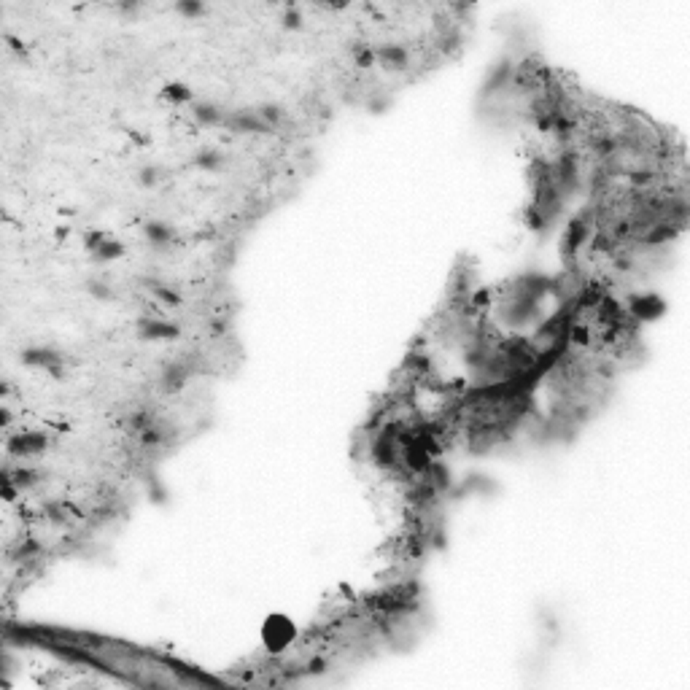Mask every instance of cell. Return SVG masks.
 <instances>
[{
    "instance_id": "obj_1",
    "label": "cell",
    "mask_w": 690,
    "mask_h": 690,
    "mask_svg": "<svg viewBox=\"0 0 690 690\" xmlns=\"http://www.w3.org/2000/svg\"><path fill=\"white\" fill-rule=\"evenodd\" d=\"M297 637H299V631H297L294 620L289 615L272 612V615L265 617V623H262V644H265L267 653L278 655V653L289 650L297 642Z\"/></svg>"
},
{
    "instance_id": "obj_2",
    "label": "cell",
    "mask_w": 690,
    "mask_h": 690,
    "mask_svg": "<svg viewBox=\"0 0 690 690\" xmlns=\"http://www.w3.org/2000/svg\"><path fill=\"white\" fill-rule=\"evenodd\" d=\"M49 448V434L46 432H38V429H25V432H14L8 434L6 440V453L11 459H35V456H44Z\"/></svg>"
},
{
    "instance_id": "obj_3",
    "label": "cell",
    "mask_w": 690,
    "mask_h": 690,
    "mask_svg": "<svg viewBox=\"0 0 690 690\" xmlns=\"http://www.w3.org/2000/svg\"><path fill=\"white\" fill-rule=\"evenodd\" d=\"M22 364L30 370H44L54 380L65 378V356L49 345H33L22 351Z\"/></svg>"
},
{
    "instance_id": "obj_4",
    "label": "cell",
    "mask_w": 690,
    "mask_h": 690,
    "mask_svg": "<svg viewBox=\"0 0 690 690\" xmlns=\"http://www.w3.org/2000/svg\"><path fill=\"white\" fill-rule=\"evenodd\" d=\"M623 310L634 324H650L666 316V299L655 292H642V294L628 297V305Z\"/></svg>"
},
{
    "instance_id": "obj_5",
    "label": "cell",
    "mask_w": 690,
    "mask_h": 690,
    "mask_svg": "<svg viewBox=\"0 0 690 690\" xmlns=\"http://www.w3.org/2000/svg\"><path fill=\"white\" fill-rule=\"evenodd\" d=\"M135 335L143 343H157V340H178L181 337V324L159 316H141L135 324Z\"/></svg>"
},
{
    "instance_id": "obj_6",
    "label": "cell",
    "mask_w": 690,
    "mask_h": 690,
    "mask_svg": "<svg viewBox=\"0 0 690 690\" xmlns=\"http://www.w3.org/2000/svg\"><path fill=\"white\" fill-rule=\"evenodd\" d=\"M591 232L593 229H591V216H588V213H577V216L567 224V232H564V238H561V251H564V256H567L569 262L577 259V254H580L583 246L588 243Z\"/></svg>"
},
{
    "instance_id": "obj_7",
    "label": "cell",
    "mask_w": 690,
    "mask_h": 690,
    "mask_svg": "<svg viewBox=\"0 0 690 690\" xmlns=\"http://www.w3.org/2000/svg\"><path fill=\"white\" fill-rule=\"evenodd\" d=\"M410 62H413V57H410V51L405 49L402 44L375 46V65H380L389 73H405L410 68Z\"/></svg>"
},
{
    "instance_id": "obj_8",
    "label": "cell",
    "mask_w": 690,
    "mask_h": 690,
    "mask_svg": "<svg viewBox=\"0 0 690 690\" xmlns=\"http://www.w3.org/2000/svg\"><path fill=\"white\" fill-rule=\"evenodd\" d=\"M224 127H229L232 132L238 135H265V132H272L267 124L262 122L256 114H248V111H240V114H229Z\"/></svg>"
},
{
    "instance_id": "obj_9",
    "label": "cell",
    "mask_w": 690,
    "mask_h": 690,
    "mask_svg": "<svg viewBox=\"0 0 690 690\" xmlns=\"http://www.w3.org/2000/svg\"><path fill=\"white\" fill-rule=\"evenodd\" d=\"M513 73H515V68H513L507 60H502L499 65H493L491 71H488L486 84H483L480 98H491V95H499L502 89H507V87H510V81H513Z\"/></svg>"
},
{
    "instance_id": "obj_10",
    "label": "cell",
    "mask_w": 690,
    "mask_h": 690,
    "mask_svg": "<svg viewBox=\"0 0 690 690\" xmlns=\"http://www.w3.org/2000/svg\"><path fill=\"white\" fill-rule=\"evenodd\" d=\"M3 475H8L11 477V483L19 488V491L25 493V491H33L41 480H44V472L41 469H35V467H27V464H19V467H6L3 469Z\"/></svg>"
},
{
    "instance_id": "obj_11",
    "label": "cell",
    "mask_w": 690,
    "mask_h": 690,
    "mask_svg": "<svg viewBox=\"0 0 690 690\" xmlns=\"http://www.w3.org/2000/svg\"><path fill=\"white\" fill-rule=\"evenodd\" d=\"M192 116H195V122L202 124V127H216V124L227 122V114H224L216 103H208V100L192 103Z\"/></svg>"
},
{
    "instance_id": "obj_12",
    "label": "cell",
    "mask_w": 690,
    "mask_h": 690,
    "mask_svg": "<svg viewBox=\"0 0 690 690\" xmlns=\"http://www.w3.org/2000/svg\"><path fill=\"white\" fill-rule=\"evenodd\" d=\"M143 238L151 248H168L175 240V229L162 222H146L143 224Z\"/></svg>"
},
{
    "instance_id": "obj_13",
    "label": "cell",
    "mask_w": 690,
    "mask_h": 690,
    "mask_svg": "<svg viewBox=\"0 0 690 690\" xmlns=\"http://www.w3.org/2000/svg\"><path fill=\"white\" fill-rule=\"evenodd\" d=\"M143 283H146L148 294L154 297L157 302H162V305H168V308H181V305H184V297H181L178 289H172L168 283H159V281H154V278H146Z\"/></svg>"
},
{
    "instance_id": "obj_14",
    "label": "cell",
    "mask_w": 690,
    "mask_h": 690,
    "mask_svg": "<svg viewBox=\"0 0 690 690\" xmlns=\"http://www.w3.org/2000/svg\"><path fill=\"white\" fill-rule=\"evenodd\" d=\"M124 254H127V248H124V243H119L116 238H108L103 246L92 254V262L95 265H111V262H116V259H122Z\"/></svg>"
},
{
    "instance_id": "obj_15",
    "label": "cell",
    "mask_w": 690,
    "mask_h": 690,
    "mask_svg": "<svg viewBox=\"0 0 690 690\" xmlns=\"http://www.w3.org/2000/svg\"><path fill=\"white\" fill-rule=\"evenodd\" d=\"M186 378H189L186 367H181V364H168V367L162 370V380H159V383H162V389H165L168 394H175V391L184 389Z\"/></svg>"
},
{
    "instance_id": "obj_16",
    "label": "cell",
    "mask_w": 690,
    "mask_h": 690,
    "mask_svg": "<svg viewBox=\"0 0 690 690\" xmlns=\"http://www.w3.org/2000/svg\"><path fill=\"white\" fill-rule=\"evenodd\" d=\"M162 98L172 103V105H186V103H195V92L181 81H170V84L162 87Z\"/></svg>"
},
{
    "instance_id": "obj_17",
    "label": "cell",
    "mask_w": 690,
    "mask_h": 690,
    "mask_svg": "<svg viewBox=\"0 0 690 690\" xmlns=\"http://www.w3.org/2000/svg\"><path fill=\"white\" fill-rule=\"evenodd\" d=\"M195 168L205 172H219L224 168V154L216 151V148H202L197 157H195Z\"/></svg>"
},
{
    "instance_id": "obj_18",
    "label": "cell",
    "mask_w": 690,
    "mask_h": 690,
    "mask_svg": "<svg viewBox=\"0 0 690 690\" xmlns=\"http://www.w3.org/2000/svg\"><path fill=\"white\" fill-rule=\"evenodd\" d=\"M256 116L272 130V127H278V124L283 122V105L281 103H262L256 108Z\"/></svg>"
},
{
    "instance_id": "obj_19",
    "label": "cell",
    "mask_w": 690,
    "mask_h": 690,
    "mask_svg": "<svg viewBox=\"0 0 690 690\" xmlns=\"http://www.w3.org/2000/svg\"><path fill=\"white\" fill-rule=\"evenodd\" d=\"M281 27L283 30H289V33H297V30H302L305 27V17H302V11L297 8V6H286L283 8V14H281Z\"/></svg>"
},
{
    "instance_id": "obj_20",
    "label": "cell",
    "mask_w": 690,
    "mask_h": 690,
    "mask_svg": "<svg viewBox=\"0 0 690 690\" xmlns=\"http://www.w3.org/2000/svg\"><path fill=\"white\" fill-rule=\"evenodd\" d=\"M175 14H181L184 19H200L205 14V3L202 0H178L175 6Z\"/></svg>"
},
{
    "instance_id": "obj_21",
    "label": "cell",
    "mask_w": 690,
    "mask_h": 690,
    "mask_svg": "<svg viewBox=\"0 0 690 690\" xmlns=\"http://www.w3.org/2000/svg\"><path fill=\"white\" fill-rule=\"evenodd\" d=\"M523 219H526V224H529V229H531V232H545V229H547V224H550V219L545 216V213L540 211V208H537V205H534V202H531V205L526 208Z\"/></svg>"
},
{
    "instance_id": "obj_22",
    "label": "cell",
    "mask_w": 690,
    "mask_h": 690,
    "mask_svg": "<svg viewBox=\"0 0 690 690\" xmlns=\"http://www.w3.org/2000/svg\"><path fill=\"white\" fill-rule=\"evenodd\" d=\"M138 440H141L143 448H157V445H162V440H165V432H162V426L154 421L151 426H146V429L138 434Z\"/></svg>"
},
{
    "instance_id": "obj_23",
    "label": "cell",
    "mask_w": 690,
    "mask_h": 690,
    "mask_svg": "<svg viewBox=\"0 0 690 690\" xmlns=\"http://www.w3.org/2000/svg\"><path fill=\"white\" fill-rule=\"evenodd\" d=\"M87 294L92 297V299H98V302H111L114 299V289L108 283H103L100 278H92L87 283Z\"/></svg>"
},
{
    "instance_id": "obj_24",
    "label": "cell",
    "mask_w": 690,
    "mask_h": 690,
    "mask_svg": "<svg viewBox=\"0 0 690 690\" xmlns=\"http://www.w3.org/2000/svg\"><path fill=\"white\" fill-rule=\"evenodd\" d=\"M353 65L362 71H370L375 65V49L372 46H353Z\"/></svg>"
},
{
    "instance_id": "obj_25",
    "label": "cell",
    "mask_w": 690,
    "mask_h": 690,
    "mask_svg": "<svg viewBox=\"0 0 690 690\" xmlns=\"http://www.w3.org/2000/svg\"><path fill=\"white\" fill-rule=\"evenodd\" d=\"M138 184H141L143 189H154V186L159 184V168H157V165H143V168L138 170Z\"/></svg>"
},
{
    "instance_id": "obj_26",
    "label": "cell",
    "mask_w": 690,
    "mask_h": 690,
    "mask_svg": "<svg viewBox=\"0 0 690 690\" xmlns=\"http://www.w3.org/2000/svg\"><path fill=\"white\" fill-rule=\"evenodd\" d=\"M111 235L108 232H103V229H89V232H84V248L89 251V254H95L105 240H108Z\"/></svg>"
},
{
    "instance_id": "obj_27",
    "label": "cell",
    "mask_w": 690,
    "mask_h": 690,
    "mask_svg": "<svg viewBox=\"0 0 690 690\" xmlns=\"http://www.w3.org/2000/svg\"><path fill=\"white\" fill-rule=\"evenodd\" d=\"M305 671H308V674H324V671H326V658H310V661L305 664Z\"/></svg>"
},
{
    "instance_id": "obj_28",
    "label": "cell",
    "mask_w": 690,
    "mask_h": 690,
    "mask_svg": "<svg viewBox=\"0 0 690 690\" xmlns=\"http://www.w3.org/2000/svg\"><path fill=\"white\" fill-rule=\"evenodd\" d=\"M211 332H213V335H222V332H224V321L222 319H219V321H211Z\"/></svg>"
},
{
    "instance_id": "obj_29",
    "label": "cell",
    "mask_w": 690,
    "mask_h": 690,
    "mask_svg": "<svg viewBox=\"0 0 690 690\" xmlns=\"http://www.w3.org/2000/svg\"><path fill=\"white\" fill-rule=\"evenodd\" d=\"M119 8H122L124 14H135V11H138V3H122Z\"/></svg>"
},
{
    "instance_id": "obj_30",
    "label": "cell",
    "mask_w": 690,
    "mask_h": 690,
    "mask_svg": "<svg viewBox=\"0 0 690 690\" xmlns=\"http://www.w3.org/2000/svg\"><path fill=\"white\" fill-rule=\"evenodd\" d=\"M0 416H3V429H8V423H11V410H8V407H3V413H0Z\"/></svg>"
},
{
    "instance_id": "obj_31",
    "label": "cell",
    "mask_w": 690,
    "mask_h": 690,
    "mask_svg": "<svg viewBox=\"0 0 690 690\" xmlns=\"http://www.w3.org/2000/svg\"><path fill=\"white\" fill-rule=\"evenodd\" d=\"M68 232H71V229H68V227H65V229H62V227H60V229H57V238H60V240H65V238H68Z\"/></svg>"
}]
</instances>
